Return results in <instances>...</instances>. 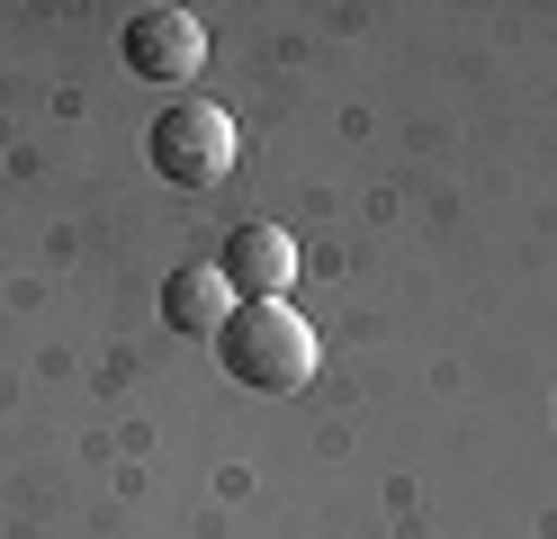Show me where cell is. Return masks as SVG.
<instances>
[{"label":"cell","mask_w":557,"mask_h":539,"mask_svg":"<svg viewBox=\"0 0 557 539\" xmlns=\"http://www.w3.org/2000/svg\"><path fill=\"white\" fill-rule=\"evenodd\" d=\"M145 162L171 180V189H216L234 171V118L216 99H171L153 135H145Z\"/></svg>","instance_id":"7a4b0ae2"},{"label":"cell","mask_w":557,"mask_h":539,"mask_svg":"<svg viewBox=\"0 0 557 539\" xmlns=\"http://www.w3.org/2000/svg\"><path fill=\"white\" fill-rule=\"evenodd\" d=\"M216 270H225V287H234L243 306H278V297H288V279H297V243L278 234V225H234Z\"/></svg>","instance_id":"277c9868"},{"label":"cell","mask_w":557,"mask_h":539,"mask_svg":"<svg viewBox=\"0 0 557 539\" xmlns=\"http://www.w3.org/2000/svg\"><path fill=\"white\" fill-rule=\"evenodd\" d=\"M117 54L135 82H153V90H189L198 72H207V27L189 10H171V0H153V10H135L126 36H117Z\"/></svg>","instance_id":"3957f363"},{"label":"cell","mask_w":557,"mask_h":539,"mask_svg":"<svg viewBox=\"0 0 557 539\" xmlns=\"http://www.w3.org/2000/svg\"><path fill=\"white\" fill-rule=\"evenodd\" d=\"M216 359H225V378L252 387V395H297L315 378V323L288 297L278 306H234L225 333H216Z\"/></svg>","instance_id":"6da1fadb"},{"label":"cell","mask_w":557,"mask_h":539,"mask_svg":"<svg viewBox=\"0 0 557 539\" xmlns=\"http://www.w3.org/2000/svg\"><path fill=\"white\" fill-rule=\"evenodd\" d=\"M234 306H243V297L225 287L216 261H181V270L162 279V323H171V333H189V342H216Z\"/></svg>","instance_id":"5b68a950"}]
</instances>
